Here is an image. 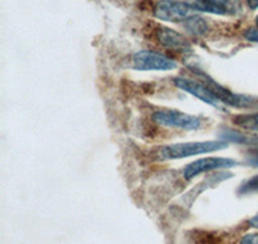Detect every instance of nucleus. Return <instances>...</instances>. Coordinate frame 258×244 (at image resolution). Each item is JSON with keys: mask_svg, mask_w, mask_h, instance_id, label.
I'll use <instances>...</instances> for the list:
<instances>
[{"mask_svg": "<svg viewBox=\"0 0 258 244\" xmlns=\"http://www.w3.org/2000/svg\"><path fill=\"white\" fill-rule=\"evenodd\" d=\"M226 142H191L179 143V144H170V146L161 147L156 152L160 160H179V158L191 157L197 154L211 153L214 151L227 148Z\"/></svg>", "mask_w": 258, "mask_h": 244, "instance_id": "1", "label": "nucleus"}, {"mask_svg": "<svg viewBox=\"0 0 258 244\" xmlns=\"http://www.w3.org/2000/svg\"><path fill=\"white\" fill-rule=\"evenodd\" d=\"M195 9L186 2L179 0H159L156 3L154 15L158 20L165 22H181L192 16Z\"/></svg>", "mask_w": 258, "mask_h": 244, "instance_id": "2", "label": "nucleus"}, {"mask_svg": "<svg viewBox=\"0 0 258 244\" xmlns=\"http://www.w3.org/2000/svg\"><path fill=\"white\" fill-rule=\"evenodd\" d=\"M133 67L138 71H169L177 67L176 61L151 50H140L133 55Z\"/></svg>", "mask_w": 258, "mask_h": 244, "instance_id": "3", "label": "nucleus"}, {"mask_svg": "<svg viewBox=\"0 0 258 244\" xmlns=\"http://www.w3.org/2000/svg\"><path fill=\"white\" fill-rule=\"evenodd\" d=\"M153 118L159 125L183 129V130H195L202 125V121L198 117L182 113L179 110H158L156 113H154Z\"/></svg>", "mask_w": 258, "mask_h": 244, "instance_id": "4", "label": "nucleus"}, {"mask_svg": "<svg viewBox=\"0 0 258 244\" xmlns=\"http://www.w3.org/2000/svg\"><path fill=\"white\" fill-rule=\"evenodd\" d=\"M195 11L220 16H236L241 12L240 0H187Z\"/></svg>", "mask_w": 258, "mask_h": 244, "instance_id": "5", "label": "nucleus"}, {"mask_svg": "<svg viewBox=\"0 0 258 244\" xmlns=\"http://www.w3.org/2000/svg\"><path fill=\"white\" fill-rule=\"evenodd\" d=\"M238 165V162L231 158H223V157H207L202 160L194 161L188 163L183 170V176L186 180H191L195 176H198L202 172L211 171V170L217 169H230L234 166Z\"/></svg>", "mask_w": 258, "mask_h": 244, "instance_id": "6", "label": "nucleus"}, {"mask_svg": "<svg viewBox=\"0 0 258 244\" xmlns=\"http://www.w3.org/2000/svg\"><path fill=\"white\" fill-rule=\"evenodd\" d=\"M174 85L177 87H179V89H182V90L187 91L191 95L199 98L200 100H203L207 104L218 108V109H222L220 99L214 95V93L209 89L206 82H199L190 79H183V77H177V79H174Z\"/></svg>", "mask_w": 258, "mask_h": 244, "instance_id": "7", "label": "nucleus"}, {"mask_svg": "<svg viewBox=\"0 0 258 244\" xmlns=\"http://www.w3.org/2000/svg\"><path fill=\"white\" fill-rule=\"evenodd\" d=\"M156 39L163 47L172 49L178 53H191L192 48L185 36L169 29V27H160L156 31Z\"/></svg>", "mask_w": 258, "mask_h": 244, "instance_id": "8", "label": "nucleus"}, {"mask_svg": "<svg viewBox=\"0 0 258 244\" xmlns=\"http://www.w3.org/2000/svg\"><path fill=\"white\" fill-rule=\"evenodd\" d=\"M185 27L195 36H202L208 31V25L199 16H191L190 18L185 21Z\"/></svg>", "mask_w": 258, "mask_h": 244, "instance_id": "9", "label": "nucleus"}, {"mask_svg": "<svg viewBox=\"0 0 258 244\" xmlns=\"http://www.w3.org/2000/svg\"><path fill=\"white\" fill-rule=\"evenodd\" d=\"M235 125L239 128L245 129L249 131H257L258 133V113H249V114H238L232 118Z\"/></svg>", "mask_w": 258, "mask_h": 244, "instance_id": "10", "label": "nucleus"}, {"mask_svg": "<svg viewBox=\"0 0 258 244\" xmlns=\"http://www.w3.org/2000/svg\"><path fill=\"white\" fill-rule=\"evenodd\" d=\"M221 137L225 140H229V142L239 143V144H252V146L258 147V137H252V135H245L241 134V133H236V131H223V134H221Z\"/></svg>", "mask_w": 258, "mask_h": 244, "instance_id": "11", "label": "nucleus"}, {"mask_svg": "<svg viewBox=\"0 0 258 244\" xmlns=\"http://www.w3.org/2000/svg\"><path fill=\"white\" fill-rule=\"evenodd\" d=\"M240 193H258V176H254L249 181H246L239 190Z\"/></svg>", "mask_w": 258, "mask_h": 244, "instance_id": "12", "label": "nucleus"}, {"mask_svg": "<svg viewBox=\"0 0 258 244\" xmlns=\"http://www.w3.org/2000/svg\"><path fill=\"white\" fill-rule=\"evenodd\" d=\"M244 38L252 43H258V29H248L244 32Z\"/></svg>", "mask_w": 258, "mask_h": 244, "instance_id": "13", "label": "nucleus"}, {"mask_svg": "<svg viewBox=\"0 0 258 244\" xmlns=\"http://www.w3.org/2000/svg\"><path fill=\"white\" fill-rule=\"evenodd\" d=\"M240 244H258V232H253V234H246V235H244Z\"/></svg>", "mask_w": 258, "mask_h": 244, "instance_id": "14", "label": "nucleus"}, {"mask_svg": "<svg viewBox=\"0 0 258 244\" xmlns=\"http://www.w3.org/2000/svg\"><path fill=\"white\" fill-rule=\"evenodd\" d=\"M246 3H248V7H249L250 9L258 8V0H246Z\"/></svg>", "mask_w": 258, "mask_h": 244, "instance_id": "15", "label": "nucleus"}, {"mask_svg": "<svg viewBox=\"0 0 258 244\" xmlns=\"http://www.w3.org/2000/svg\"><path fill=\"white\" fill-rule=\"evenodd\" d=\"M249 224L252 225L253 227H257V229H258V215H255L254 217L250 218V220H249Z\"/></svg>", "mask_w": 258, "mask_h": 244, "instance_id": "16", "label": "nucleus"}, {"mask_svg": "<svg viewBox=\"0 0 258 244\" xmlns=\"http://www.w3.org/2000/svg\"><path fill=\"white\" fill-rule=\"evenodd\" d=\"M249 163H250V165H252V166H255V167H258V156H255V157L250 158Z\"/></svg>", "mask_w": 258, "mask_h": 244, "instance_id": "17", "label": "nucleus"}, {"mask_svg": "<svg viewBox=\"0 0 258 244\" xmlns=\"http://www.w3.org/2000/svg\"><path fill=\"white\" fill-rule=\"evenodd\" d=\"M255 24H257V26H258V16H257V18H255Z\"/></svg>", "mask_w": 258, "mask_h": 244, "instance_id": "18", "label": "nucleus"}]
</instances>
